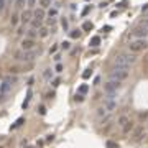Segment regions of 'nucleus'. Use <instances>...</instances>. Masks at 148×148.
<instances>
[{
    "label": "nucleus",
    "mask_w": 148,
    "mask_h": 148,
    "mask_svg": "<svg viewBox=\"0 0 148 148\" xmlns=\"http://www.w3.org/2000/svg\"><path fill=\"white\" fill-rule=\"evenodd\" d=\"M20 45H21V49H23V51H31L36 43H35V40H31V38H25Z\"/></svg>",
    "instance_id": "nucleus-6"
},
{
    "label": "nucleus",
    "mask_w": 148,
    "mask_h": 148,
    "mask_svg": "<svg viewBox=\"0 0 148 148\" xmlns=\"http://www.w3.org/2000/svg\"><path fill=\"white\" fill-rule=\"evenodd\" d=\"M128 77V69L127 67H117L115 66V69L110 73V79H117V81H125Z\"/></svg>",
    "instance_id": "nucleus-3"
},
{
    "label": "nucleus",
    "mask_w": 148,
    "mask_h": 148,
    "mask_svg": "<svg viewBox=\"0 0 148 148\" xmlns=\"http://www.w3.org/2000/svg\"><path fill=\"white\" fill-rule=\"evenodd\" d=\"M45 15H46V12H45L43 7H40V8H36L35 12H33V17L38 18V20H43V18H45Z\"/></svg>",
    "instance_id": "nucleus-9"
},
{
    "label": "nucleus",
    "mask_w": 148,
    "mask_h": 148,
    "mask_svg": "<svg viewBox=\"0 0 148 148\" xmlns=\"http://www.w3.org/2000/svg\"><path fill=\"white\" fill-rule=\"evenodd\" d=\"M87 91H89V86H87V84H82V86L79 87V91H77V92H81V94H86Z\"/></svg>",
    "instance_id": "nucleus-23"
},
{
    "label": "nucleus",
    "mask_w": 148,
    "mask_h": 148,
    "mask_svg": "<svg viewBox=\"0 0 148 148\" xmlns=\"http://www.w3.org/2000/svg\"><path fill=\"white\" fill-rule=\"evenodd\" d=\"M92 28H94V25L91 23V21H86V23L82 25V30H86V31H89V30H92Z\"/></svg>",
    "instance_id": "nucleus-21"
},
{
    "label": "nucleus",
    "mask_w": 148,
    "mask_h": 148,
    "mask_svg": "<svg viewBox=\"0 0 148 148\" xmlns=\"http://www.w3.org/2000/svg\"><path fill=\"white\" fill-rule=\"evenodd\" d=\"M59 59H61V56H59V54H54V61H56V63H59Z\"/></svg>",
    "instance_id": "nucleus-44"
},
{
    "label": "nucleus",
    "mask_w": 148,
    "mask_h": 148,
    "mask_svg": "<svg viewBox=\"0 0 148 148\" xmlns=\"http://www.w3.org/2000/svg\"><path fill=\"white\" fill-rule=\"evenodd\" d=\"M30 23H31V28H35V30H40V28L43 27V25H41V20H31Z\"/></svg>",
    "instance_id": "nucleus-12"
},
{
    "label": "nucleus",
    "mask_w": 148,
    "mask_h": 148,
    "mask_svg": "<svg viewBox=\"0 0 148 148\" xmlns=\"http://www.w3.org/2000/svg\"><path fill=\"white\" fill-rule=\"evenodd\" d=\"M5 81H8L10 84H13V82H17V77H15V76H13V77H12V76H8V77H7Z\"/></svg>",
    "instance_id": "nucleus-33"
},
{
    "label": "nucleus",
    "mask_w": 148,
    "mask_h": 148,
    "mask_svg": "<svg viewBox=\"0 0 148 148\" xmlns=\"http://www.w3.org/2000/svg\"><path fill=\"white\" fill-rule=\"evenodd\" d=\"M23 122H25V119H23V117H20L18 120L15 122V125H12V128H17V127H20V125H21Z\"/></svg>",
    "instance_id": "nucleus-26"
},
{
    "label": "nucleus",
    "mask_w": 148,
    "mask_h": 148,
    "mask_svg": "<svg viewBox=\"0 0 148 148\" xmlns=\"http://www.w3.org/2000/svg\"><path fill=\"white\" fill-rule=\"evenodd\" d=\"M91 74H92L91 69H86V71L82 73V77H84V79H87V77H91Z\"/></svg>",
    "instance_id": "nucleus-29"
},
{
    "label": "nucleus",
    "mask_w": 148,
    "mask_h": 148,
    "mask_svg": "<svg viewBox=\"0 0 148 148\" xmlns=\"http://www.w3.org/2000/svg\"><path fill=\"white\" fill-rule=\"evenodd\" d=\"M53 86H54V87H56V86H59V79H53Z\"/></svg>",
    "instance_id": "nucleus-43"
},
{
    "label": "nucleus",
    "mask_w": 148,
    "mask_h": 148,
    "mask_svg": "<svg viewBox=\"0 0 148 148\" xmlns=\"http://www.w3.org/2000/svg\"><path fill=\"white\" fill-rule=\"evenodd\" d=\"M10 2H15V0H10Z\"/></svg>",
    "instance_id": "nucleus-45"
},
{
    "label": "nucleus",
    "mask_w": 148,
    "mask_h": 148,
    "mask_svg": "<svg viewBox=\"0 0 148 148\" xmlns=\"http://www.w3.org/2000/svg\"><path fill=\"white\" fill-rule=\"evenodd\" d=\"M43 77H45V79H51V77H53V73H51V69H46V71L43 73Z\"/></svg>",
    "instance_id": "nucleus-24"
},
{
    "label": "nucleus",
    "mask_w": 148,
    "mask_h": 148,
    "mask_svg": "<svg viewBox=\"0 0 148 148\" xmlns=\"http://www.w3.org/2000/svg\"><path fill=\"white\" fill-rule=\"evenodd\" d=\"M51 2H56V0H51Z\"/></svg>",
    "instance_id": "nucleus-46"
},
{
    "label": "nucleus",
    "mask_w": 148,
    "mask_h": 148,
    "mask_svg": "<svg viewBox=\"0 0 148 148\" xmlns=\"http://www.w3.org/2000/svg\"><path fill=\"white\" fill-rule=\"evenodd\" d=\"M27 3H28V7L31 8V7H35V3H36V0H27Z\"/></svg>",
    "instance_id": "nucleus-36"
},
{
    "label": "nucleus",
    "mask_w": 148,
    "mask_h": 148,
    "mask_svg": "<svg viewBox=\"0 0 148 148\" xmlns=\"http://www.w3.org/2000/svg\"><path fill=\"white\" fill-rule=\"evenodd\" d=\"M45 114H46V109L41 105V107H40V115H45Z\"/></svg>",
    "instance_id": "nucleus-40"
},
{
    "label": "nucleus",
    "mask_w": 148,
    "mask_h": 148,
    "mask_svg": "<svg viewBox=\"0 0 148 148\" xmlns=\"http://www.w3.org/2000/svg\"><path fill=\"white\" fill-rule=\"evenodd\" d=\"M74 101H76V102H82L84 101V94L77 92V94H76V97H74Z\"/></svg>",
    "instance_id": "nucleus-27"
},
{
    "label": "nucleus",
    "mask_w": 148,
    "mask_h": 148,
    "mask_svg": "<svg viewBox=\"0 0 148 148\" xmlns=\"http://www.w3.org/2000/svg\"><path fill=\"white\" fill-rule=\"evenodd\" d=\"M135 61H137L135 53H123V54L115 56V59H114V66H117V67H127V69H128Z\"/></svg>",
    "instance_id": "nucleus-1"
},
{
    "label": "nucleus",
    "mask_w": 148,
    "mask_h": 148,
    "mask_svg": "<svg viewBox=\"0 0 148 148\" xmlns=\"http://www.w3.org/2000/svg\"><path fill=\"white\" fill-rule=\"evenodd\" d=\"M107 109H105V107H99V109H97V117H105V115H107Z\"/></svg>",
    "instance_id": "nucleus-13"
},
{
    "label": "nucleus",
    "mask_w": 148,
    "mask_h": 148,
    "mask_svg": "<svg viewBox=\"0 0 148 148\" xmlns=\"http://www.w3.org/2000/svg\"><path fill=\"white\" fill-rule=\"evenodd\" d=\"M56 15H58V8H56V7L48 10V17H56Z\"/></svg>",
    "instance_id": "nucleus-20"
},
{
    "label": "nucleus",
    "mask_w": 148,
    "mask_h": 148,
    "mask_svg": "<svg viewBox=\"0 0 148 148\" xmlns=\"http://www.w3.org/2000/svg\"><path fill=\"white\" fill-rule=\"evenodd\" d=\"M89 45L94 46V48H97L99 45H101V38H99V36H92V38H91V41H89Z\"/></svg>",
    "instance_id": "nucleus-10"
},
{
    "label": "nucleus",
    "mask_w": 148,
    "mask_h": 148,
    "mask_svg": "<svg viewBox=\"0 0 148 148\" xmlns=\"http://www.w3.org/2000/svg\"><path fill=\"white\" fill-rule=\"evenodd\" d=\"M130 36L135 38V40H138V38H147L148 36V28L143 27V25H138L137 28H133V30H132Z\"/></svg>",
    "instance_id": "nucleus-5"
},
{
    "label": "nucleus",
    "mask_w": 148,
    "mask_h": 148,
    "mask_svg": "<svg viewBox=\"0 0 148 148\" xmlns=\"http://www.w3.org/2000/svg\"><path fill=\"white\" fill-rule=\"evenodd\" d=\"M61 27H63V30H64V31L67 30V20H66V18L61 20Z\"/></svg>",
    "instance_id": "nucleus-32"
},
{
    "label": "nucleus",
    "mask_w": 148,
    "mask_h": 148,
    "mask_svg": "<svg viewBox=\"0 0 148 148\" xmlns=\"http://www.w3.org/2000/svg\"><path fill=\"white\" fill-rule=\"evenodd\" d=\"M128 119H127V117H125V115H122V117H119V125H120V127H125V125H127V123H128Z\"/></svg>",
    "instance_id": "nucleus-14"
},
{
    "label": "nucleus",
    "mask_w": 148,
    "mask_h": 148,
    "mask_svg": "<svg viewBox=\"0 0 148 148\" xmlns=\"http://www.w3.org/2000/svg\"><path fill=\"white\" fill-rule=\"evenodd\" d=\"M71 38H74V40L81 38V30H73V31H71Z\"/></svg>",
    "instance_id": "nucleus-19"
},
{
    "label": "nucleus",
    "mask_w": 148,
    "mask_h": 148,
    "mask_svg": "<svg viewBox=\"0 0 148 148\" xmlns=\"http://www.w3.org/2000/svg\"><path fill=\"white\" fill-rule=\"evenodd\" d=\"M120 81H117V79H110L109 82L104 84V92L105 94H117V91L120 89Z\"/></svg>",
    "instance_id": "nucleus-4"
},
{
    "label": "nucleus",
    "mask_w": 148,
    "mask_h": 148,
    "mask_svg": "<svg viewBox=\"0 0 148 148\" xmlns=\"http://www.w3.org/2000/svg\"><path fill=\"white\" fill-rule=\"evenodd\" d=\"M110 30H112L110 25H105V27H102V31H110Z\"/></svg>",
    "instance_id": "nucleus-39"
},
{
    "label": "nucleus",
    "mask_w": 148,
    "mask_h": 148,
    "mask_svg": "<svg viewBox=\"0 0 148 148\" xmlns=\"http://www.w3.org/2000/svg\"><path fill=\"white\" fill-rule=\"evenodd\" d=\"M89 12H91V5H87V7H86V8L82 10V17H86V15H87Z\"/></svg>",
    "instance_id": "nucleus-34"
},
{
    "label": "nucleus",
    "mask_w": 148,
    "mask_h": 148,
    "mask_svg": "<svg viewBox=\"0 0 148 148\" xmlns=\"http://www.w3.org/2000/svg\"><path fill=\"white\" fill-rule=\"evenodd\" d=\"M105 147L107 148H119V143H115V141H112V140H107V141H105Z\"/></svg>",
    "instance_id": "nucleus-18"
},
{
    "label": "nucleus",
    "mask_w": 148,
    "mask_h": 148,
    "mask_svg": "<svg viewBox=\"0 0 148 148\" xmlns=\"http://www.w3.org/2000/svg\"><path fill=\"white\" fill-rule=\"evenodd\" d=\"M15 7L17 8H23L25 7V0H15Z\"/></svg>",
    "instance_id": "nucleus-25"
},
{
    "label": "nucleus",
    "mask_w": 148,
    "mask_h": 148,
    "mask_svg": "<svg viewBox=\"0 0 148 148\" xmlns=\"http://www.w3.org/2000/svg\"><path fill=\"white\" fill-rule=\"evenodd\" d=\"M40 5L43 8H51V0H40Z\"/></svg>",
    "instance_id": "nucleus-16"
},
{
    "label": "nucleus",
    "mask_w": 148,
    "mask_h": 148,
    "mask_svg": "<svg viewBox=\"0 0 148 148\" xmlns=\"http://www.w3.org/2000/svg\"><path fill=\"white\" fill-rule=\"evenodd\" d=\"M104 107L109 112H112V110L117 109V102H115V99H105V101H104Z\"/></svg>",
    "instance_id": "nucleus-7"
},
{
    "label": "nucleus",
    "mask_w": 148,
    "mask_h": 148,
    "mask_svg": "<svg viewBox=\"0 0 148 148\" xmlns=\"http://www.w3.org/2000/svg\"><path fill=\"white\" fill-rule=\"evenodd\" d=\"M61 48H63V49H69V48H71V43H69V41H63V43H61Z\"/></svg>",
    "instance_id": "nucleus-30"
},
{
    "label": "nucleus",
    "mask_w": 148,
    "mask_h": 148,
    "mask_svg": "<svg viewBox=\"0 0 148 148\" xmlns=\"http://www.w3.org/2000/svg\"><path fill=\"white\" fill-rule=\"evenodd\" d=\"M31 17H33V12H31V10H25V12L20 15V18H21L23 23H30V21H31Z\"/></svg>",
    "instance_id": "nucleus-8"
},
{
    "label": "nucleus",
    "mask_w": 148,
    "mask_h": 148,
    "mask_svg": "<svg viewBox=\"0 0 148 148\" xmlns=\"http://www.w3.org/2000/svg\"><path fill=\"white\" fill-rule=\"evenodd\" d=\"M20 21V17L18 15H12V18H10V23H12V27H17Z\"/></svg>",
    "instance_id": "nucleus-15"
},
{
    "label": "nucleus",
    "mask_w": 148,
    "mask_h": 148,
    "mask_svg": "<svg viewBox=\"0 0 148 148\" xmlns=\"http://www.w3.org/2000/svg\"><path fill=\"white\" fill-rule=\"evenodd\" d=\"M10 86H12V84L8 82V81H5V82L2 84V89H0V91H2V92H7V91H8V87Z\"/></svg>",
    "instance_id": "nucleus-22"
},
{
    "label": "nucleus",
    "mask_w": 148,
    "mask_h": 148,
    "mask_svg": "<svg viewBox=\"0 0 148 148\" xmlns=\"http://www.w3.org/2000/svg\"><path fill=\"white\" fill-rule=\"evenodd\" d=\"M132 127H133V125H132V122H128V123L123 127V132H128V130H132Z\"/></svg>",
    "instance_id": "nucleus-35"
},
{
    "label": "nucleus",
    "mask_w": 148,
    "mask_h": 148,
    "mask_svg": "<svg viewBox=\"0 0 148 148\" xmlns=\"http://www.w3.org/2000/svg\"><path fill=\"white\" fill-rule=\"evenodd\" d=\"M56 51H58V46H51L49 48V54H54Z\"/></svg>",
    "instance_id": "nucleus-37"
},
{
    "label": "nucleus",
    "mask_w": 148,
    "mask_h": 148,
    "mask_svg": "<svg viewBox=\"0 0 148 148\" xmlns=\"http://www.w3.org/2000/svg\"><path fill=\"white\" fill-rule=\"evenodd\" d=\"M46 23L49 25V27H54V25H56V18H54V17H49V18L46 20Z\"/></svg>",
    "instance_id": "nucleus-28"
},
{
    "label": "nucleus",
    "mask_w": 148,
    "mask_h": 148,
    "mask_svg": "<svg viewBox=\"0 0 148 148\" xmlns=\"http://www.w3.org/2000/svg\"><path fill=\"white\" fill-rule=\"evenodd\" d=\"M140 25H143V27H147V28H148V18H143L141 21H140Z\"/></svg>",
    "instance_id": "nucleus-38"
},
{
    "label": "nucleus",
    "mask_w": 148,
    "mask_h": 148,
    "mask_svg": "<svg viewBox=\"0 0 148 148\" xmlns=\"http://www.w3.org/2000/svg\"><path fill=\"white\" fill-rule=\"evenodd\" d=\"M54 69H56V73H63V69H64V67H63V64H61V63H58Z\"/></svg>",
    "instance_id": "nucleus-31"
},
{
    "label": "nucleus",
    "mask_w": 148,
    "mask_h": 148,
    "mask_svg": "<svg viewBox=\"0 0 148 148\" xmlns=\"http://www.w3.org/2000/svg\"><path fill=\"white\" fill-rule=\"evenodd\" d=\"M99 82H101V77H99V76H95V79H94V86H97Z\"/></svg>",
    "instance_id": "nucleus-42"
},
{
    "label": "nucleus",
    "mask_w": 148,
    "mask_h": 148,
    "mask_svg": "<svg viewBox=\"0 0 148 148\" xmlns=\"http://www.w3.org/2000/svg\"><path fill=\"white\" fill-rule=\"evenodd\" d=\"M36 36H38V31L35 30V28H31V30H28V31H27V38H31V40H35Z\"/></svg>",
    "instance_id": "nucleus-11"
},
{
    "label": "nucleus",
    "mask_w": 148,
    "mask_h": 148,
    "mask_svg": "<svg viewBox=\"0 0 148 148\" xmlns=\"http://www.w3.org/2000/svg\"><path fill=\"white\" fill-rule=\"evenodd\" d=\"M147 48H148V41L145 38H138V40L128 43L130 53H140V51H143V49H147Z\"/></svg>",
    "instance_id": "nucleus-2"
},
{
    "label": "nucleus",
    "mask_w": 148,
    "mask_h": 148,
    "mask_svg": "<svg viewBox=\"0 0 148 148\" xmlns=\"http://www.w3.org/2000/svg\"><path fill=\"white\" fill-rule=\"evenodd\" d=\"M5 8V0H0V12Z\"/></svg>",
    "instance_id": "nucleus-41"
},
{
    "label": "nucleus",
    "mask_w": 148,
    "mask_h": 148,
    "mask_svg": "<svg viewBox=\"0 0 148 148\" xmlns=\"http://www.w3.org/2000/svg\"><path fill=\"white\" fill-rule=\"evenodd\" d=\"M38 31H40V36H41V38H46L48 36V28L46 27H41Z\"/></svg>",
    "instance_id": "nucleus-17"
}]
</instances>
